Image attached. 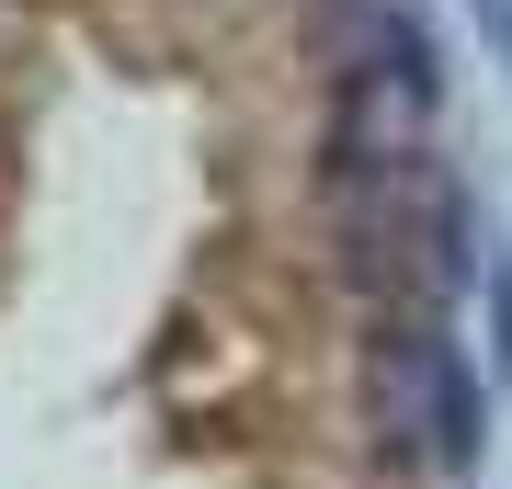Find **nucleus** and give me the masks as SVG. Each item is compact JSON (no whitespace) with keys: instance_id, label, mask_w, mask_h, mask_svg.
Returning a JSON list of instances; mask_svg holds the SVG:
<instances>
[{"instance_id":"2","label":"nucleus","mask_w":512,"mask_h":489,"mask_svg":"<svg viewBox=\"0 0 512 489\" xmlns=\"http://www.w3.org/2000/svg\"><path fill=\"white\" fill-rule=\"evenodd\" d=\"M490 319H501V376H512V262L490 251Z\"/></svg>"},{"instance_id":"1","label":"nucleus","mask_w":512,"mask_h":489,"mask_svg":"<svg viewBox=\"0 0 512 489\" xmlns=\"http://www.w3.org/2000/svg\"><path fill=\"white\" fill-rule=\"evenodd\" d=\"M376 433L399 467H478L490 455V387L433 319L376 342Z\"/></svg>"}]
</instances>
